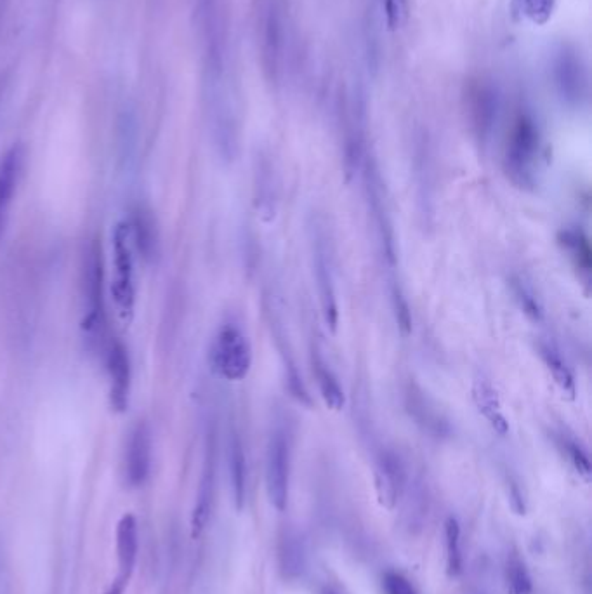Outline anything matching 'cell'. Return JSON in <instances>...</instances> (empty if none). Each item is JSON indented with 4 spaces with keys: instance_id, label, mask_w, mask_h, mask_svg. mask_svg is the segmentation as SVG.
Returning <instances> with one entry per match:
<instances>
[{
    "instance_id": "8fae6325",
    "label": "cell",
    "mask_w": 592,
    "mask_h": 594,
    "mask_svg": "<svg viewBox=\"0 0 592 594\" xmlns=\"http://www.w3.org/2000/svg\"><path fill=\"white\" fill-rule=\"evenodd\" d=\"M152 471V431L145 421H139L129 433L125 445L124 475L125 482L132 489L145 485Z\"/></svg>"
},
{
    "instance_id": "3957f363",
    "label": "cell",
    "mask_w": 592,
    "mask_h": 594,
    "mask_svg": "<svg viewBox=\"0 0 592 594\" xmlns=\"http://www.w3.org/2000/svg\"><path fill=\"white\" fill-rule=\"evenodd\" d=\"M212 370L226 381H244L252 367L249 337L237 324H224L211 346Z\"/></svg>"
},
{
    "instance_id": "d4e9b609",
    "label": "cell",
    "mask_w": 592,
    "mask_h": 594,
    "mask_svg": "<svg viewBox=\"0 0 592 594\" xmlns=\"http://www.w3.org/2000/svg\"><path fill=\"white\" fill-rule=\"evenodd\" d=\"M507 594H532L533 582L525 561L518 555L507 558L506 565Z\"/></svg>"
},
{
    "instance_id": "5bb4252c",
    "label": "cell",
    "mask_w": 592,
    "mask_h": 594,
    "mask_svg": "<svg viewBox=\"0 0 592 594\" xmlns=\"http://www.w3.org/2000/svg\"><path fill=\"white\" fill-rule=\"evenodd\" d=\"M268 317H270L271 334L275 337L273 341L277 344L278 353L282 358L283 374H285V383H287L290 395L294 396L301 405L311 407L313 400H311L310 391L306 388L303 376H301L299 367H297L296 357H294L292 348H290L289 337H285L282 318L278 317L275 310L268 311Z\"/></svg>"
},
{
    "instance_id": "1f68e13d",
    "label": "cell",
    "mask_w": 592,
    "mask_h": 594,
    "mask_svg": "<svg viewBox=\"0 0 592 594\" xmlns=\"http://www.w3.org/2000/svg\"><path fill=\"white\" fill-rule=\"evenodd\" d=\"M283 546H285V551H282V558L285 560V568L289 572L290 570H296V572L303 570V549L299 546L297 539L287 537Z\"/></svg>"
},
{
    "instance_id": "ac0fdd59",
    "label": "cell",
    "mask_w": 592,
    "mask_h": 594,
    "mask_svg": "<svg viewBox=\"0 0 592 594\" xmlns=\"http://www.w3.org/2000/svg\"><path fill=\"white\" fill-rule=\"evenodd\" d=\"M127 228H129L132 244L136 245L139 254L146 261L157 258L160 233H158L157 219L148 205L139 204L134 207L131 226Z\"/></svg>"
},
{
    "instance_id": "d6a6232c",
    "label": "cell",
    "mask_w": 592,
    "mask_h": 594,
    "mask_svg": "<svg viewBox=\"0 0 592 594\" xmlns=\"http://www.w3.org/2000/svg\"><path fill=\"white\" fill-rule=\"evenodd\" d=\"M322 594H343L339 589L323 588Z\"/></svg>"
},
{
    "instance_id": "4316f807",
    "label": "cell",
    "mask_w": 592,
    "mask_h": 594,
    "mask_svg": "<svg viewBox=\"0 0 592 594\" xmlns=\"http://www.w3.org/2000/svg\"><path fill=\"white\" fill-rule=\"evenodd\" d=\"M554 438H556L558 447L565 452L568 461L572 462L573 468L577 469V473H580L584 478H589L591 476V461H589L586 449L566 433H556Z\"/></svg>"
},
{
    "instance_id": "d6986e66",
    "label": "cell",
    "mask_w": 592,
    "mask_h": 594,
    "mask_svg": "<svg viewBox=\"0 0 592 594\" xmlns=\"http://www.w3.org/2000/svg\"><path fill=\"white\" fill-rule=\"evenodd\" d=\"M473 400L476 409L481 416L487 419L488 424L492 426L495 433L507 435L509 433V421L502 410L499 393L494 388V384L485 376H478L473 383Z\"/></svg>"
},
{
    "instance_id": "cb8c5ba5",
    "label": "cell",
    "mask_w": 592,
    "mask_h": 594,
    "mask_svg": "<svg viewBox=\"0 0 592 594\" xmlns=\"http://www.w3.org/2000/svg\"><path fill=\"white\" fill-rule=\"evenodd\" d=\"M257 211L261 212L259 216L263 218L264 223H271L277 218V186L273 178V169L271 165L266 164L259 167L257 171Z\"/></svg>"
},
{
    "instance_id": "7a4b0ae2",
    "label": "cell",
    "mask_w": 592,
    "mask_h": 594,
    "mask_svg": "<svg viewBox=\"0 0 592 594\" xmlns=\"http://www.w3.org/2000/svg\"><path fill=\"white\" fill-rule=\"evenodd\" d=\"M540 129L530 113L521 112L507 138L504 169L511 183L532 190L537 185L540 162Z\"/></svg>"
},
{
    "instance_id": "6da1fadb",
    "label": "cell",
    "mask_w": 592,
    "mask_h": 594,
    "mask_svg": "<svg viewBox=\"0 0 592 594\" xmlns=\"http://www.w3.org/2000/svg\"><path fill=\"white\" fill-rule=\"evenodd\" d=\"M202 103L219 159L233 162L240 150V113L230 73V47H202Z\"/></svg>"
},
{
    "instance_id": "f546056e",
    "label": "cell",
    "mask_w": 592,
    "mask_h": 594,
    "mask_svg": "<svg viewBox=\"0 0 592 594\" xmlns=\"http://www.w3.org/2000/svg\"><path fill=\"white\" fill-rule=\"evenodd\" d=\"M389 30H400L407 23L408 0H381Z\"/></svg>"
},
{
    "instance_id": "52a82bcc",
    "label": "cell",
    "mask_w": 592,
    "mask_h": 594,
    "mask_svg": "<svg viewBox=\"0 0 592 594\" xmlns=\"http://www.w3.org/2000/svg\"><path fill=\"white\" fill-rule=\"evenodd\" d=\"M313 273H315L323 322L332 334H336L337 325H339L336 277L332 270L329 245L325 242V237L320 231H316L315 240H313Z\"/></svg>"
},
{
    "instance_id": "f1b7e54d",
    "label": "cell",
    "mask_w": 592,
    "mask_h": 594,
    "mask_svg": "<svg viewBox=\"0 0 592 594\" xmlns=\"http://www.w3.org/2000/svg\"><path fill=\"white\" fill-rule=\"evenodd\" d=\"M521 13L535 25H546L554 13L556 0H516Z\"/></svg>"
},
{
    "instance_id": "2e32d148",
    "label": "cell",
    "mask_w": 592,
    "mask_h": 594,
    "mask_svg": "<svg viewBox=\"0 0 592 594\" xmlns=\"http://www.w3.org/2000/svg\"><path fill=\"white\" fill-rule=\"evenodd\" d=\"M405 483L403 464L393 452L382 450L375 462V490L379 502L386 509H393L402 495Z\"/></svg>"
},
{
    "instance_id": "484cf974",
    "label": "cell",
    "mask_w": 592,
    "mask_h": 594,
    "mask_svg": "<svg viewBox=\"0 0 592 594\" xmlns=\"http://www.w3.org/2000/svg\"><path fill=\"white\" fill-rule=\"evenodd\" d=\"M445 539H447V570L450 577L461 574V527L454 516H448L445 523Z\"/></svg>"
},
{
    "instance_id": "7c38bea8",
    "label": "cell",
    "mask_w": 592,
    "mask_h": 594,
    "mask_svg": "<svg viewBox=\"0 0 592 594\" xmlns=\"http://www.w3.org/2000/svg\"><path fill=\"white\" fill-rule=\"evenodd\" d=\"M138 522L132 515H124L117 525V575L105 594H124L129 588L134 568L138 563Z\"/></svg>"
},
{
    "instance_id": "277c9868",
    "label": "cell",
    "mask_w": 592,
    "mask_h": 594,
    "mask_svg": "<svg viewBox=\"0 0 592 594\" xmlns=\"http://www.w3.org/2000/svg\"><path fill=\"white\" fill-rule=\"evenodd\" d=\"M290 462V431L283 421H277L271 428L266 447V489L271 506L277 511H285L289 504Z\"/></svg>"
},
{
    "instance_id": "5b68a950",
    "label": "cell",
    "mask_w": 592,
    "mask_h": 594,
    "mask_svg": "<svg viewBox=\"0 0 592 594\" xmlns=\"http://www.w3.org/2000/svg\"><path fill=\"white\" fill-rule=\"evenodd\" d=\"M87 317L84 332L91 346H101L105 337V263L101 244L93 242L86 261Z\"/></svg>"
},
{
    "instance_id": "30bf717a",
    "label": "cell",
    "mask_w": 592,
    "mask_h": 594,
    "mask_svg": "<svg viewBox=\"0 0 592 594\" xmlns=\"http://www.w3.org/2000/svg\"><path fill=\"white\" fill-rule=\"evenodd\" d=\"M216 462H218V438L214 428H209L207 440H205L204 468L198 483L197 502L191 515L193 539L200 537L211 520L212 504L216 495V466H218Z\"/></svg>"
},
{
    "instance_id": "ba28073f",
    "label": "cell",
    "mask_w": 592,
    "mask_h": 594,
    "mask_svg": "<svg viewBox=\"0 0 592 594\" xmlns=\"http://www.w3.org/2000/svg\"><path fill=\"white\" fill-rule=\"evenodd\" d=\"M261 11V56L264 73L270 82H278L282 77L285 51L282 7L278 0H264Z\"/></svg>"
},
{
    "instance_id": "8992f818",
    "label": "cell",
    "mask_w": 592,
    "mask_h": 594,
    "mask_svg": "<svg viewBox=\"0 0 592 594\" xmlns=\"http://www.w3.org/2000/svg\"><path fill=\"white\" fill-rule=\"evenodd\" d=\"M553 79L556 91L566 105L582 106L589 98V75L577 47L561 44L554 51Z\"/></svg>"
},
{
    "instance_id": "e0dca14e",
    "label": "cell",
    "mask_w": 592,
    "mask_h": 594,
    "mask_svg": "<svg viewBox=\"0 0 592 594\" xmlns=\"http://www.w3.org/2000/svg\"><path fill=\"white\" fill-rule=\"evenodd\" d=\"M23 159V148L16 145L7 150L6 155L0 159V237L6 230L13 198L20 185Z\"/></svg>"
},
{
    "instance_id": "ffe728a7",
    "label": "cell",
    "mask_w": 592,
    "mask_h": 594,
    "mask_svg": "<svg viewBox=\"0 0 592 594\" xmlns=\"http://www.w3.org/2000/svg\"><path fill=\"white\" fill-rule=\"evenodd\" d=\"M311 369L315 376V383L320 391L323 402L334 412L344 409L346 405V395H344L343 386L339 383V377L332 370L327 360L322 357L320 351L311 350Z\"/></svg>"
},
{
    "instance_id": "7402d4cb",
    "label": "cell",
    "mask_w": 592,
    "mask_h": 594,
    "mask_svg": "<svg viewBox=\"0 0 592 594\" xmlns=\"http://www.w3.org/2000/svg\"><path fill=\"white\" fill-rule=\"evenodd\" d=\"M228 462H230L231 489L237 509L244 508L247 495V459H245L244 443L237 429L230 431L228 440Z\"/></svg>"
},
{
    "instance_id": "9a60e30c",
    "label": "cell",
    "mask_w": 592,
    "mask_h": 594,
    "mask_svg": "<svg viewBox=\"0 0 592 594\" xmlns=\"http://www.w3.org/2000/svg\"><path fill=\"white\" fill-rule=\"evenodd\" d=\"M500 98L497 89L485 82H478L469 93V113L474 132L485 143L492 136L499 119Z\"/></svg>"
},
{
    "instance_id": "83f0119b",
    "label": "cell",
    "mask_w": 592,
    "mask_h": 594,
    "mask_svg": "<svg viewBox=\"0 0 592 594\" xmlns=\"http://www.w3.org/2000/svg\"><path fill=\"white\" fill-rule=\"evenodd\" d=\"M509 285H511L514 299L520 304L521 311H523L532 322H540V320L544 318V310H542L539 299L535 297L532 289H530L520 277H514V275L509 278Z\"/></svg>"
},
{
    "instance_id": "4fadbf2b",
    "label": "cell",
    "mask_w": 592,
    "mask_h": 594,
    "mask_svg": "<svg viewBox=\"0 0 592 594\" xmlns=\"http://www.w3.org/2000/svg\"><path fill=\"white\" fill-rule=\"evenodd\" d=\"M105 350L112 407L119 412H124L131 398L132 367L129 350L117 337H113L105 344Z\"/></svg>"
},
{
    "instance_id": "44dd1931",
    "label": "cell",
    "mask_w": 592,
    "mask_h": 594,
    "mask_svg": "<svg viewBox=\"0 0 592 594\" xmlns=\"http://www.w3.org/2000/svg\"><path fill=\"white\" fill-rule=\"evenodd\" d=\"M537 353H539L540 360L546 365V369L551 372L554 383L558 384L561 393L568 396L570 400L575 398V393H577L575 376H573L572 367L568 365L566 358L558 350V346L549 343V341H539V344H537Z\"/></svg>"
},
{
    "instance_id": "4dcf8cb0",
    "label": "cell",
    "mask_w": 592,
    "mask_h": 594,
    "mask_svg": "<svg viewBox=\"0 0 592 594\" xmlns=\"http://www.w3.org/2000/svg\"><path fill=\"white\" fill-rule=\"evenodd\" d=\"M382 589L386 594H417L412 582L398 572H386L382 577Z\"/></svg>"
},
{
    "instance_id": "603a6c76",
    "label": "cell",
    "mask_w": 592,
    "mask_h": 594,
    "mask_svg": "<svg viewBox=\"0 0 592 594\" xmlns=\"http://www.w3.org/2000/svg\"><path fill=\"white\" fill-rule=\"evenodd\" d=\"M560 244L563 245L568 258L572 259L573 266L582 273V278H589L592 270V251L586 233L577 228H563L560 231Z\"/></svg>"
},
{
    "instance_id": "9c48e42d",
    "label": "cell",
    "mask_w": 592,
    "mask_h": 594,
    "mask_svg": "<svg viewBox=\"0 0 592 594\" xmlns=\"http://www.w3.org/2000/svg\"><path fill=\"white\" fill-rule=\"evenodd\" d=\"M131 235L129 228L125 225H119L115 228L113 235V268H115V278H113V297L115 303L119 306L122 317H131L134 310V263H132Z\"/></svg>"
}]
</instances>
